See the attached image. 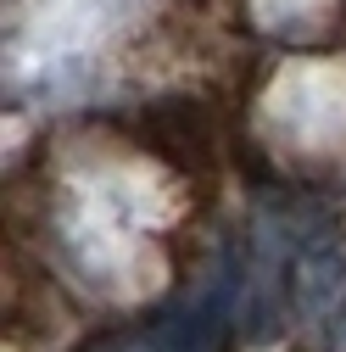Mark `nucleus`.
<instances>
[{"label": "nucleus", "mask_w": 346, "mask_h": 352, "mask_svg": "<svg viewBox=\"0 0 346 352\" xmlns=\"http://www.w3.org/2000/svg\"><path fill=\"white\" fill-rule=\"evenodd\" d=\"M257 135L308 173H346V56H290L257 96Z\"/></svg>", "instance_id": "1"}, {"label": "nucleus", "mask_w": 346, "mask_h": 352, "mask_svg": "<svg viewBox=\"0 0 346 352\" xmlns=\"http://www.w3.org/2000/svg\"><path fill=\"white\" fill-rule=\"evenodd\" d=\"M330 6H335V0H251L257 23L274 28V34H290V39L324 28L330 23Z\"/></svg>", "instance_id": "2"}]
</instances>
